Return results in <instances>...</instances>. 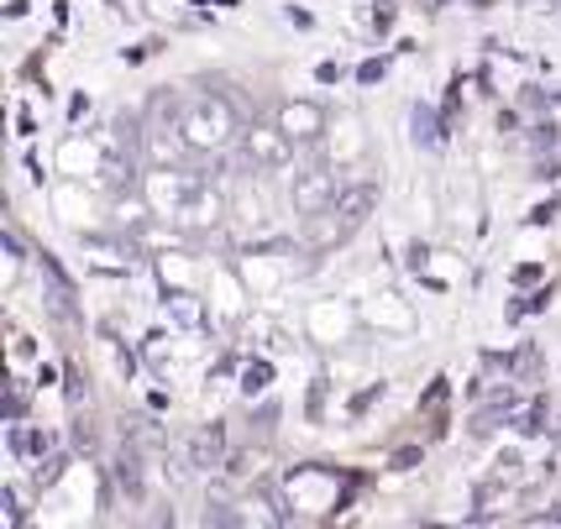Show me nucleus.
<instances>
[{"instance_id":"nucleus-1","label":"nucleus","mask_w":561,"mask_h":529,"mask_svg":"<svg viewBox=\"0 0 561 529\" xmlns=\"http://www.w3.org/2000/svg\"><path fill=\"white\" fill-rule=\"evenodd\" d=\"M179 126H184V137H190V152H226V147L242 142V116H237V105L216 90H205V95H190L184 100V111H179Z\"/></svg>"},{"instance_id":"nucleus-2","label":"nucleus","mask_w":561,"mask_h":529,"mask_svg":"<svg viewBox=\"0 0 561 529\" xmlns=\"http://www.w3.org/2000/svg\"><path fill=\"white\" fill-rule=\"evenodd\" d=\"M373 210H378V184H346L342 199L320 220H310V226H316V246H342V241H352L367 226Z\"/></svg>"},{"instance_id":"nucleus-3","label":"nucleus","mask_w":561,"mask_h":529,"mask_svg":"<svg viewBox=\"0 0 561 529\" xmlns=\"http://www.w3.org/2000/svg\"><path fill=\"white\" fill-rule=\"evenodd\" d=\"M294 137L273 120V126H242V142H237V163L252 173H278L294 163Z\"/></svg>"},{"instance_id":"nucleus-4","label":"nucleus","mask_w":561,"mask_h":529,"mask_svg":"<svg viewBox=\"0 0 561 529\" xmlns=\"http://www.w3.org/2000/svg\"><path fill=\"white\" fill-rule=\"evenodd\" d=\"M342 179H336V169L331 163H310L305 173H294V189H289V205H294V216H305V220H320L336 199H342Z\"/></svg>"},{"instance_id":"nucleus-5","label":"nucleus","mask_w":561,"mask_h":529,"mask_svg":"<svg viewBox=\"0 0 561 529\" xmlns=\"http://www.w3.org/2000/svg\"><path fill=\"white\" fill-rule=\"evenodd\" d=\"M220 216H226V199L210 184H199V179H195V189L184 194V205L173 210V220L190 226V231H210V226H220Z\"/></svg>"},{"instance_id":"nucleus-6","label":"nucleus","mask_w":561,"mask_h":529,"mask_svg":"<svg viewBox=\"0 0 561 529\" xmlns=\"http://www.w3.org/2000/svg\"><path fill=\"white\" fill-rule=\"evenodd\" d=\"M273 120H278V126H284L299 147L320 142V131H325V105H316V100H284Z\"/></svg>"},{"instance_id":"nucleus-7","label":"nucleus","mask_w":561,"mask_h":529,"mask_svg":"<svg viewBox=\"0 0 561 529\" xmlns=\"http://www.w3.org/2000/svg\"><path fill=\"white\" fill-rule=\"evenodd\" d=\"M116 482H122V493L131 504H142V457L131 446H122V457H116Z\"/></svg>"},{"instance_id":"nucleus-8","label":"nucleus","mask_w":561,"mask_h":529,"mask_svg":"<svg viewBox=\"0 0 561 529\" xmlns=\"http://www.w3.org/2000/svg\"><path fill=\"white\" fill-rule=\"evenodd\" d=\"M220 446H226V430H220V425H205V430L195 435V467H216Z\"/></svg>"},{"instance_id":"nucleus-9","label":"nucleus","mask_w":561,"mask_h":529,"mask_svg":"<svg viewBox=\"0 0 561 529\" xmlns=\"http://www.w3.org/2000/svg\"><path fill=\"white\" fill-rule=\"evenodd\" d=\"M440 137H446V131L436 126V116H431L425 105H415V142L420 147H440Z\"/></svg>"},{"instance_id":"nucleus-10","label":"nucleus","mask_w":561,"mask_h":529,"mask_svg":"<svg viewBox=\"0 0 561 529\" xmlns=\"http://www.w3.org/2000/svg\"><path fill=\"white\" fill-rule=\"evenodd\" d=\"M540 419H546V404H519V410H514V430L536 435V430H540Z\"/></svg>"},{"instance_id":"nucleus-11","label":"nucleus","mask_w":561,"mask_h":529,"mask_svg":"<svg viewBox=\"0 0 561 529\" xmlns=\"http://www.w3.org/2000/svg\"><path fill=\"white\" fill-rule=\"evenodd\" d=\"M22 278V241L5 231V284H16Z\"/></svg>"},{"instance_id":"nucleus-12","label":"nucleus","mask_w":561,"mask_h":529,"mask_svg":"<svg viewBox=\"0 0 561 529\" xmlns=\"http://www.w3.org/2000/svg\"><path fill=\"white\" fill-rule=\"evenodd\" d=\"M268 388V361H257V367H247L242 372V393L252 399V393H263Z\"/></svg>"},{"instance_id":"nucleus-13","label":"nucleus","mask_w":561,"mask_h":529,"mask_svg":"<svg viewBox=\"0 0 561 529\" xmlns=\"http://www.w3.org/2000/svg\"><path fill=\"white\" fill-rule=\"evenodd\" d=\"M73 440H79V446H84V451H90V446H95V430H90V419H79V425H73Z\"/></svg>"},{"instance_id":"nucleus-14","label":"nucleus","mask_w":561,"mask_h":529,"mask_svg":"<svg viewBox=\"0 0 561 529\" xmlns=\"http://www.w3.org/2000/svg\"><path fill=\"white\" fill-rule=\"evenodd\" d=\"M551 142H557V126L546 120V126H536V147H551Z\"/></svg>"},{"instance_id":"nucleus-15","label":"nucleus","mask_w":561,"mask_h":529,"mask_svg":"<svg viewBox=\"0 0 561 529\" xmlns=\"http://www.w3.org/2000/svg\"><path fill=\"white\" fill-rule=\"evenodd\" d=\"M357 79H363V84H373V79H383V64H363V69H357Z\"/></svg>"},{"instance_id":"nucleus-16","label":"nucleus","mask_w":561,"mask_h":529,"mask_svg":"<svg viewBox=\"0 0 561 529\" xmlns=\"http://www.w3.org/2000/svg\"><path fill=\"white\" fill-rule=\"evenodd\" d=\"M336 73H342V69H336V64H320V69H316V79H320V84H336Z\"/></svg>"}]
</instances>
